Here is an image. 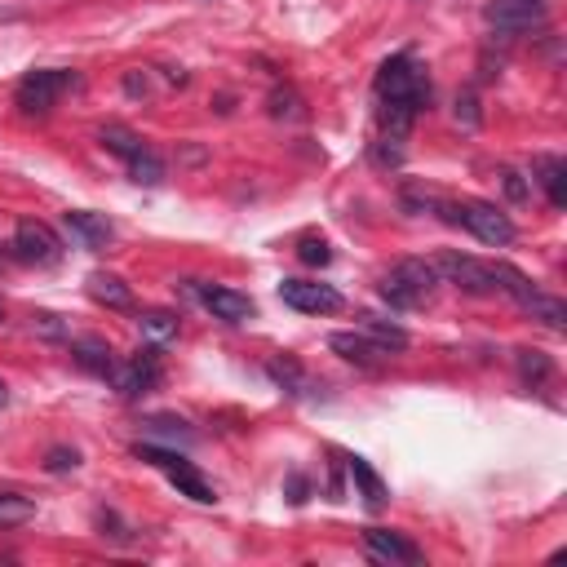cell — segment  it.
Here are the masks:
<instances>
[{"instance_id": "obj_1", "label": "cell", "mask_w": 567, "mask_h": 567, "mask_svg": "<svg viewBox=\"0 0 567 567\" xmlns=\"http://www.w3.org/2000/svg\"><path fill=\"white\" fill-rule=\"evenodd\" d=\"M435 213H443V222H452V226H466L470 235H479L492 249L514 244V222L488 200H452V204H439Z\"/></svg>"}, {"instance_id": "obj_2", "label": "cell", "mask_w": 567, "mask_h": 567, "mask_svg": "<svg viewBox=\"0 0 567 567\" xmlns=\"http://www.w3.org/2000/svg\"><path fill=\"white\" fill-rule=\"evenodd\" d=\"M377 98L381 102H412V107H430V80L417 71L408 54L386 58L377 71Z\"/></svg>"}, {"instance_id": "obj_3", "label": "cell", "mask_w": 567, "mask_h": 567, "mask_svg": "<svg viewBox=\"0 0 567 567\" xmlns=\"http://www.w3.org/2000/svg\"><path fill=\"white\" fill-rule=\"evenodd\" d=\"M76 85H80V76H71V71H32V76L18 80L14 102L23 116H49L58 107V98Z\"/></svg>"}, {"instance_id": "obj_4", "label": "cell", "mask_w": 567, "mask_h": 567, "mask_svg": "<svg viewBox=\"0 0 567 567\" xmlns=\"http://www.w3.org/2000/svg\"><path fill=\"white\" fill-rule=\"evenodd\" d=\"M435 271H439L448 284H457L461 293H474V297L497 293V280H492V262H479V257H470V253H457V249L439 253Z\"/></svg>"}, {"instance_id": "obj_5", "label": "cell", "mask_w": 567, "mask_h": 567, "mask_svg": "<svg viewBox=\"0 0 567 567\" xmlns=\"http://www.w3.org/2000/svg\"><path fill=\"white\" fill-rule=\"evenodd\" d=\"M14 253L32 266H54V262H63V240L54 235V226L23 218L14 226Z\"/></svg>"}, {"instance_id": "obj_6", "label": "cell", "mask_w": 567, "mask_h": 567, "mask_svg": "<svg viewBox=\"0 0 567 567\" xmlns=\"http://www.w3.org/2000/svg\"><path fill=\"white\" fill-rule=\"evenodd\" d=\"M156 381H160V346L138 350L129 364H116V373H111V386H116L125 399L151 395V386H156Z\"/></svg>"}, {"instance_id": "obj_7", "label": "cell", "mask_w": 567, "mask_h": 567, "mask_svg": "<svg viewBox=\"0 0 567 567\" xmlns=\"http://www.w3.org/2000/svg\"><path fill=\"white\" fill-rule=\"evenodd\" d=\"M280 297H284V306H293V311H302V315H333V311H342V293H337L333 284L284 280Z\"/></svg>"}, {"instance_id": "obj_8", "label": "cell", "mask_w": 567, "mask_h": 567, "mask_svg": "<svg viewBox=\"0 0 567 567\" xmlns=\"http://www.w3.org/2000/svg\"><path fill=\"white\" fill-rule=\"evenodd\" d=\"M195 297H200L204 311H213V319H222V324H244V319L257 315L253 297L235 293V288H222V284H200Z\"/></svg>"}, {"instance_id": "obj_9", "label": "cell", "mask_w": 567, "mask_h": 567, "mask_svg": "<svg viewBox=\"0 0 567 567\" xmlns=\"http://www.w3.org/2000/svg\"><path fill=\"white\" fill-rule=\"evenodd\" d=\"M483 18H488L497 32H528L545 18V5L541 0H492L488 9H483Z\"/></svg>"}, {"instance_id": "obj_10", "label": "cell", "mask_w": 567, "mask_h": 567, "mask_svg": "<svg viewBox=\"0 0 567 567\" xmlns=\"http://www.w3.org/2000/svg\"><path fill=\"white\" fill-rule=\"evenodd\" d=\"M364 545H368V554L381 563H417L421 559V550L412 541H404L399 532H390V528H368L364 532Z\"/></svg>"}, {"instance_id": "obj_11", "label": "cell", "mask_w": 567, "mask_h": 567, "mask_svg": "<svg viewBox=\"0 0 567 567\" xmlns=\"http://www.w3.org/2000/svg\"><path fill=\"white\" fill-rule=\"evenodd\" d=\"M328 350L342 355L346 364H355V368H381V359H386V350L377 342H368L364 333H333L328 337Z\"/></svg>"}, {"instance_id": "obj_12", "label": "cell", "mask_w": 567, "mask_h": 567, "mask_svg": "<svg viewBox=\"0 0 567 567\" xmlns=\"http://www.w3.org/2000/svg\"><path fill=\"white\" fill-rule=\"evenodd\" d=\"M532 182L545 187L554 209H567V164L559 156H536L532 160Z\"/></svg>"}, {"instance_id": "obj_13", "label": "cell", "mask_w": 567, "mask_h": 567, "mask_svg": "<svg viewBox=\"0 0 567 567\" xmlns=\"http://www.w3.org/2000/svg\"><path fill=\"white\" fill-rule=\"evenodd\" d=\"M63 218H67V226H71V235H80V240H85V249H107L111 235H116V226L102 218V213L71 209V213H63Z\"/></svg>"}, {"instance_id": "obj_14", "label": "cell", "mask_w": 567, "mask_h": 567, "mask_svg": "<svg viewBox=\"0 0 567 567\" xmlns=\"http://www.w3.org/2000/svg\"><path fill=\"white\" fill-rule=\"evenodd\" d=\"M164 474H169V483L182 492V497H191V501H200V505H213V501H218V492H213V483L204 479V474L195 470L187 457H182L178 466H169Z\"/></svg>"}, {"instance_id": "obj_15", "label": "cell", "mask_w": 567, "mask_h": 567, "mask_svg": "<svg viewBox=\"0 0 567 567\" xmlns=\"http://www.w3.org/2000/svg\"><path fill=\"white\" fill-rule=\"evenodd\" d=\"M346 470H350V479H355L359 497L368 501V510H386L390 492H386V483H381V474H377L373 466H368L364 457H346Z\"/></svg>"}, {"instance_id": "obj_16", "label": "cell", "mask_w": 567, "mask_h": 567, "mask_svg": "<svg viewBox=\"0 0 567 567\" xmlns=\"http://www.w3.org/2000/svg\"><path fill=\"white\" fill-rule=\"evenodd\" d=\"M395 280H404L412 293L421 297V302H430V293L439 288V271H435V262H421V257H404V262L395 266Z\"/></svg>"}, {"instance_id": "obj_17", "label": "cell", "mask_w": 567, "mask_h": 567, "mask_svg": "<svg viewBox=\"0 0 567 567\" xmlns=\"http://www.w3.org/2000/svg\"><path fill=\"white\" fill-rule=\"evenodd\" d=\"M71 359H76L85 373H94V377H111L116 373V359H111V346L107 342H98V337H80L76 346H71Z\"/></svg>"}, {"instance_id": "obj_18", "label": "cell", "mask_w": 567, "mask_h": 567, "mask_svg": "<svg viewBox=\"0 0 567 567\" xmlns=\"http://www.w3.org/2000/svg\"><path fill=\"white\" fill-rule=\"evenodd\" d=\"M89 297L102 306H111V311H125V306L133 302V293H129V284L120 280V275H107V271H94L89 275Z\"/></svg>"}, {"instance_id": "obj_19", "label": "cell", "mask_w": 567, "mask_h": 567, "mask_svg": "<svg viewBox=\"0 0 567 567\" xmlns=\"http://www.w3.org/2000/svg\"><path fill=\"white\" fill-rule=\"evenodd\" d=\"M523 311H528L532 319H541V324L545 328H559V333H563V328H567V306L559 302V297H550V293H541V288H532V293L528 297H523Z\"/></svg>"}, {"instance_id": "obj_20", "label": "cell", "mask_w": 567, "mask_h": 567, "mask_svg": "<svg viewBox=\"0 0 567 567\" xmlns=\"http://www.w3.org/2000/svg\"><path fill=\"white\" fill-rule=\"evenodd\" d=\"M359 333L368 337V342H377L381 350H404L408 346V333L399 324H390V319H377V315H359Z\"/></svg>"}, {"instance_id": "obj_21", "label": "cell", "mask_w": 567, "mask_h": 567, "mask_svg": "<svg viewBox=\"0 0 567 567\" xmlns=\"http://www.w3.org/2000/svg\"><path fill=\"white\" fill-rule=\"evenodd\" d=\"M377 120H381V133H386V138L404 142L408 129H412V120H417V107H412V102H381Z\"/></svg>"}, {"instance_id": "obj_22", "label": "cell", "mask_w": 567, "mask_h": 567, "mask_svg": "<svg viewBox=\"0 0 567 567\" xmlns=\"http://www.w3.org/2000/svg\"><path fill=\"white\" fill-rule=\"evenodd\" d=\"M98 142H102V151H111V156H120V160H133L142 147H147V142H142L129 125H102Z\"/></svg>"}, {"instance_id": "obj_23", "label": "cell", "mask_w": 567, "mask_h": 567, "mask_svg": "<svg viewBox=\"0 0 567 567\" xmlns=\"http://www.w3.org/2000/svg\"><path fill=\"white\" fill-rule=\"evenodd\" d=\"M266 377H271L280 390H288V395H306V390H311V381H306L297 359H271V364H266Z\"/></svg>"}, {"instance_id": "obj_24", "label": "cell", "mask_w": 567, "mask_h": 567, "mask_svg": "<svg viewBox=\"0 0 567 567\" xmlns=\"http://www.w3.org/2000/svg\"><path fill=\"white\" fill-rule=\"evenodd\" d=\"M138 328H142V337H151L156 346H164V342H173L178 337V315L173 311H142L138 315Z\"/></svg>"}, {"instance_id": "obj_25", "label": "cell", "mask_w": 567, "mask_h": 567, "mask_svg": "<svg viewBox=\"0 0 567 567\" xmlns=\"http://www.w3.org/2000/svg\"><path fill=\"white\" fill-rule=\"evenodd\" d=\"M514 364H519V377L532 381V386H541V381L554 377V359L545 355V350H519V355H514Z\"/></svg>"}, {"instance_id": "obj_26", "label": "cell", "mask_w": 567, "mask_h": 567, "mask_svg": "<svg viewBox=\"0 0 567 567\" xmlns=\"http://www.w3.org/2000/svg\"><path fill=\"white\" fill-rule=\"evenodd\" d=\"M27 519H36V501L18 497V492H0V528H18Z\"/></svg>"}, {"instance_id": "obj_27", "label": "cell", "mask_w": 567, "mask_h": 567, "mask_svg": "<svg viewBox=\"0 0 567 567\" xmlns=\"http://www.w3.org/2000/svg\"><path fill=\"white\" fill-rule=\"evenodd\" d=\"M129 173H133V182H138V187H160V182H164V160L156 156V151L142 147L138 156L129 160Z\"/></svg>"}, {"instance_id": "obj_28", "label": "cell", "mask_w": 567, "mask_h": 567, "mask_svg": "<svg viewBox=\"0 0 567 567\" xmlns=\"http://www.w3.org/2000/svg\"><path fill=\"white\" fill-rule=\"evenodd\" d=\"M492 280H497V293H510L514 302H523L532 293V280L523 271H514L510 262H492Z\"/></svg>"}, {"instance_id": "obj_29", "label": "cell", "mask_w": 567, "mask_h": 567, "mask_svg": "<svg viewBox=\"0 0 567 567\" xmlns=\"http://www.w3.org/2000/svg\"><path fill=\"white\" fill-rule=\"evenodd\" d=\"M377 293L386 297V302L395 306V311H417V306H421V297L412 293V288H408L404 280H395V275H386V280L377 284Z\"/></svg>"}, {"instance_id": "obj_30", "label": "cell", "mask_w": 567, "mask_h": 567, "mask_svg": "<svg viewBox=\"0 0 567 567\" xmlns=\"http://www.w3.org/2000/svg\"><path fill=\"white\" fill-rule=\"evenodd\" d=\"M266 111H271V120H302L306 116L302 98H297L293 89H275V94L266 98Z\"/></svg>"}, {"instance_id": "obj_31", "label": "cell", "mask_w": 567, "mask_h": 567, "mask_svg": "<svg viewBox=\"0 0 567 567\" xmlns=\"http://www.w3.org/2000/svg\"><path fill=\"white\" fill-rule=\"evenodd\" d=\"M399 204H404V213H435L439 209V195L435 191H426V187H417V182H408L404 191H399Z\"/></svg>"}, {"instance_id": "obj_32", "label": "cell", "mask_w": 567, "mask_h": 567, "mask_svg": "<svg viewBox=\"0 0 567 567\" xmlns=\"http://www.w3.org/2000/svg\"><path fill=\"white\" fill-rule=\"evenodd\" d=\"M297 262L328 266V262H333V249H328V240H319V235H306V240H297Z\"/></svg>"}, {"instance_id": "obj_33", "label": "cell", "mask_w": 567, "mask_h": 567, "mask_svg": "<svg viewBox=\"0 0 567 567\" xmlns=\"http://www.w3.org/2000/svg\"><path fill=\"white\" fill-rule=\"evenodd\" d=\"M497 178H501V191H505V200L510 204H528L532 200V187H528V178H523L519 169H501Z\"/></svg>"}, {"instance_id": "obj_34", "label": "cell", "mask_w": 567, "mask_h": 567, "mask_svg": "<svg viewBox=\"0 0 567 567\" xmlns=\"http://www.w3.org/2000/svg\"><path fill=\"white\" fill-rule=\"evenodd\" d=\"M373 164H377V169H399V164H404V151H399V142H395V138L373 142Z\"/></svg>"}, {"instance_id": "obj_35", "label": "cell", "mask_w": 567, "mask_h": 567, "mask_svg": "<svg viewBox=\"0 0 567 567\" xmlns=\"http://www.w3.org/2000/svg\"><path fill=\"white\" fill-rule=\"evenodd\" d=\"M80 466V452L76 448H49V457H45V470L49 474H67V470H76Z\"/></svg>"}, {"instance_id": "obj_36", "label": "cell", "mask_w": 567, "mask_h": 567, "mask_svg": "<svg viewBox=\"0 0 567 567\" xmlns=\"http://www.w3.org/2000/svg\"><path fill=\"white\" fill-rule=\"evenodd\" d=\"M32 333L54 337V342H58V337H67V324H63L58 315H49V311H36V315H32Z\"/></svg>"}, {"instance_id": "obj_37", "label": "cell", "mask_w": 567, "mask_h": 567, "mask_svg": "<svg viewBox=\"0 0 567 567\" xmlns=\"http://www.w3.org/2000/svg\"><path fill=\"white\" fill-rule=\"evenodd\" d=\"M98 528H102V536H111V541H120V545H129V541H133L129 528H125V523H120L111 510H98Z\"/></svg>"}, {"instance_id": "obj_38", "label": "cell", "mask_w": 567, "mask_h": 567, "mask_svg": "<svg viewBox=\"0 0 567 567\" xmlns=\"http://www.w3.org/2000/svg\"><path fill=\"white\" fill-rule=\"evenodd\" d=\"M125 94H129L133 102H147V98H151V80L142 76V71H125Z\"/></svg>"}, {"instance_id": "obj_39", "label": "cell", "mask_w": 567, "mask_h": 567, "mask_svg": "<svg viewBox=\"0 0 567 567\" xmlns=\"http://www.w3.org/2000/svg\"><path fill=\"white\" fill-rule=\"evenodd\" d=\"M457 120H461V125H466V129H474V125H479V102H474V94H461L457 98Z\"/></svg>"}, {"instance_id": "obj_40", "label": "cell", "mask_w": 567, "mask_h": 567, "mask_svg": "<svg viewBox=\"0 0 567 567\" xmlns=\"http://www.w3.org/2000/svg\"><path fill=\"white\" fill-rule=\"evenodd\" d=\"M147 426L156 430V435H187V430H182V426H187V421H182V417H151Z\"/></svg>"}, {"instance_id": "obj_41", "label": "cell", "mask_w": 567, "mask_h": 567, "mask_svg": "<svg viewBox=\"0 0 567 567\" xmlns=\"http://www.w3.org/2000/svg\"><path fill=\"white\" fill-rule=\"evenodd\" d=\"M306 492H311V483H306V474H288V501L302 505Z\"/></svg>"}, {"instance_id": "obj_42", "label": "cell", "mask_w": 567, "mask_h": 567, "mask_svg": "<svg viewBox=\"0 0 567 567\" xmlns=\"http://www.w3.org/2000/svg\"><path fill=\"white\" fill-rule=\"evenodd\" d=\"M0 324H5V306H0Z\"/></svg>"}, {"instance_id": "obj_43", "label": "cell", "mask_w": 567, "mask_h": 567, "mask_svg": "<svg viewBox=\"0 0 567 567\" xmlns=\"http://www.w3.org/2000/svg\"><path fill=\"white\" fill-rule=\"evenodd\" d=\"M0 390H5V386H0Z\"/></svg>"}]
</instances>
